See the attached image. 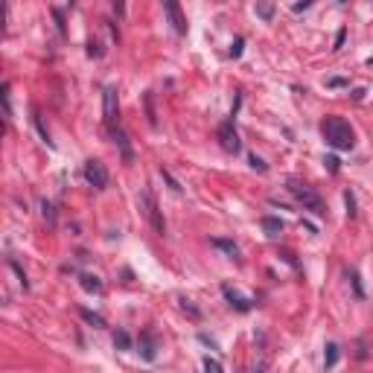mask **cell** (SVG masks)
Wrapping results in <instances>:
<instances>
[{"instance_id":"20","label":"cell","mask_w":373,"mask_h":373,"mask_svg":"<svg viewBox=\"0 0 373 373\" xmlns=\"http://www.w3.org/2000/svg\"><path fill=\"white\" fill-rule=\"evenodd\" d=\"M344 204H347V219H356L359 210H356V196H353V190H344Z\"/></svg>"},{"instance_id":"7","label":"cell","mask_w":373,"mask_h":373,"mask_svg":"<svg viewBox=\"0 0 373 373\" xmlns=\"http://www.w3.org/2000/svg\"><path fill=\"white\" fill-rule=\"evenodd\" d=\"M163 12H166V21L172 23V29L178 35H186V18L181 12V3L178 0H163Z\"/></svg>"},{"instance_id":"14","label":"cell","mask_w":373,"mask_h":373,"mask_svg":"<svg viewBox=\"0 0 373 373\" xmlns=\"http://www.w3.org/2000/svg\"><path fill=\"white\" fill-rule=\"evenodd\" d=\"M256 15L263 21H274V3L271 0H256Z\"/></svg>"},{"instance_id":"36","label":"cell","mask_w":373,"mask_h":373,"mask_svg":"<svg viewBox=\"0 0 373 373\" xmlns=\"http://www.w3.org/2000/svg\"><path fill=\"white\" fill-rule=\"evenodd\" d=\"M67 3H70V6H76V0H67Z\"/></svg>"},{"instance_id":"1","label":"cell","mask_w":373,"mask_h":373,"mask_svg":"<svg viewBox=\"0 0 373 373\" xmlns=\"http://www.w3.org/2000/svg\"><path fill=\"white\" fill-rule=\"evenodd\" d=\"M321 134L335 152H350L356 146V131L344 117H326L321 123Z\"/></svg>"},{"instance_id":"26","label":"cell","mask_w":373,"mask_h":373,"mask_svg":"<svg viewBox=\"0 0 373 373\" xmlns=\"http://www.w3.org/2000/svg\"><path fill=\"white\" fill-rule=\"evenodd\" d=\"M326 88H350V79H344V76H329V79H326Z\"/></svg>"},{"instance_id":"30","label":"cell","mask_w":373,"mask_h":373,"mask_svg":"<svg viewBox=\"0 0 373 373\" xmlns=\"http://www.w3.org/2000/svg\"><path fill=\"white\" fill-rule=\"evenodd\" d=\"M102 47H99V41H88V56L91 58H102Z\"/></svg>"},{"instance_id":"35","label":"cell","mask_w":373,"mask_h":373,"mask_svg":"<svg viewBox=\"0 0 373 373\" xmlns=\"http://www.w3.org/2000/svg\"><path fill=\"white\" fill-rule=\"evenodd\" d=\"M309 6H312V0H301V3H294L291 9H294V12H303V9H309Z\"/></svg>"},{"instance_id":"10","label":"cell","mask_w":373,"mask_h":373,"mask_svg":"<svg viewBox=\"0 0 373 373\" xmlns=\"http://www.w3.org/2000/svg\"><path fill=\"white\" fill-rule=\"evenodd\" d=\"M111 137H114L117 149H120V158H123V163H134V152H131V140H128V134L123 131V128L117 126L111 128Z\"/></svg>"},{"instance_id":"32","label":"cell","mask_w":373,"mask_h":373,"mask_svg":"<svg viewBox=\"0 0 373 373\" xmlns=\"http://www.w3.org/2000/svg\"><path fill=\"white\" fill-rule=\"evenodd\" d=\"M53 18H56V23H58V32L64 35V12H61V9H53Z\"/></svg>"},{"instance_id":"23","label":"cell","mask_w":373,"mask_h":373,"mask_svg":"<svg viewBox=\"0 0 373 373\" xmlns=\"http://www.w3.org/2000/svg\"><path fill=\"white\" fill-rule=\"evenodd\" d=\"M9 266H12V271L18 274V280H21V286H23V289H29V280H26V274H23V268L18 266V259H12V256H9Z\"/></svg>"},{"instance_id":"5","label":"cell","mask_w":373,"mask_h":373,"mask_svg":"<svg viewBox=\"0 0 373 373\" xmlns=\"http://www.w3.org/2000/svg\"><path fill=\"white\" fill-rule=\"evenodd\" d=\"M85 181L93 186V190H105L108 186V169H105L102 161H85Z\"/></svg>"},{"instance_id":"17","label":"cell","mask_w":373,"mask_h":373,"mask_svg":"<svg viewBox=\"0 0 373 373\" xmlns=\"http://www.w3.org/2000/svg\"><path fill=\"white\" fill-rule=\"evenodd\" d=\"M79 315L91 326H96V329H102V326H105V318H102V315H96V312H91V309H79Z\"/></svg>"},{"instance_id":"2","label":"cell","mask_w":373,"mask_h":373,"mask_svg":"<svg viewBox=\"0 0 373 373\" xmlns=\"http://www.w3.org/2000/svg\"><path fill=\"white\" fill-rule=\"evenodd\" d=\"M286 190H289L291 196L301 201L303 210H312L315 216H326V204H324V198L318 196L312 186H306L303 181H297V178H289V181H286Z\"/></svg>"},{"instance_id":"16","label":"cell","mask_w":373,"mask_h":373,"mask_svg":"<svg viewBox=\"0 0 373 373\" xmlns=\"http://www.w3.org/2000/svg\"><path fill=\"white\" fill-rule=\"evenodd\" d=\"M41 216H44V221L53 228V225H56V204L44 198V201H41Z\"/></svg>"},{"instance_id":"19","label":"cell","mask_w":373,"mask_h":373,"mask_svg":"<svg viewBox=\"0 0 373 373\" xmlns=\"http://www.w3.org/2000/svg\"><path fill=\"white\" fill-rule=\"evenodd\" d=\"M114 347L117 350H131V335H128L126 329H117L114 332Z\"/></svg>"},{"instance_id":"34","label":"cell","mask_w":373,"mask_h":373,"mask_svg":"<svg viewBox=\"0 0 373 373\" xmlns=\"http://www.w3.org/2000/svg\"><path fill=\"white\" fill-rule=\"evenodd\" d=\"M344 38H347V29H338V35H335V47H332V50H341V47H344Z\"/></svg>"},{"instance_id":"3","label":"cell","mask_w":373,"mask_h":373,"mask_svg":"<svg viewBox=\"0 0 373 373\" xmlns=\"http://www.w3.org/2000/svg\"><path fill=\"white\" fill-rule=\"evenodd\" d=\"M137 207H140V213L146 216V221L155 228V233L163 236V233H166V221H163V213H161V207H158V201H155L149 186H143L137 193Z\"/></svg>"},{"instance_id":"8","label":"cell","mask_w":373,"mask_h":373,"mask_svg":"<svg viewBox=\"0 0 373 373\" xmlns=\"http://www.w3.org/2000/svg\"><path fill=\"white\" fill-rule=\"evenodd\" d=\"M158 350H161L158 335H155L152 329H143V332H140V338H137V353L146 361H155V359H158Z\"/></svg>"},{"instance_id":"11","label":"cell","mask_w":373,"mask_h":373,"mask_svg":"<svg viewBox=\"0 0 373 373\" xmlns=\"http://www.w3.org/2000/svg\"><path fill=\"white\" fill-rule=\"evenodd\" d=\"M259 225H263L266 236H271V239H277L280 233H283V228H286V225H283V219H277V216H266Z\"/></svg>"},{"instance_id":"37","label":"cell","mask_w":373,"mask_h":373,"mask_svg":"<svg viewBox=\"0 0 373 373\" xmlns=\"http://www.w3.org/2000/svg\"><path fill=\"white\" fill-rule=\"evenodd\" d=\"M338 3H347V0H338Z\"/></svg>"},{"instance_id":"15","label":"cell","mask_w":373,"mask_h":373,"mask_svg":"<svg viewBox=\"0 0 373 373\" xmlns=\"http://www.w3.org/2000/svg\"><path fill=\"white\" fill-rule=\"evenodd\" d=\"M32 123H35V128H38L41 140H44L47 146H53V140H50V131H47V126H44V120H41V111H38V108L32 111Z\"/></svg>"},{"instance_id":"31","label":"cell","mask_w":373,"mask_h":373,"mask_svg":"<svg viewBox=\"0 0 373 373\" xmlns=\"http://www.w3.org/2000/svg\"><path fill=\"white\" fill-rule=\"evenodd\" d=\"M242 47H245V41H242V38H236V41H233V47H231V56L239 58V56H242Z\"/></svg>"},{"instance_id":"24","label":"cell","mask_w":373,"mask_h":373,"mask_svg":"<svg viewBox=\"0 0 373 373\" xmlns=\"http://www.w3.org/2000/svg\"><path fill=\"white\" fill-rule=\"evenodd\" d=\"M248 163H251V169H256L259 175H266V172H268V163L263 161V158H256V155H251V158H248Z\"/></svg>"},{"instance_id":"27","label":"cell","mask_w":373,"mask_h":373,"mask_svg":"<svg viewBox=\"0 0 373 373\" xmlns=\"http://www.w3.org/2000/svg\"><path fill=\"white\" fill-rule=\"evenodd\" d=\"M324 166H326V169H329L332 175H335L338 169H341V161H338L335 155H326V158H324Z\"/></svg>"},{"instance_id":"25","label":"cell","mask_w":373,"mask_h":373,"mask_svg":"<svg viewBox=\"0 0 373 373\" xmlns=\"http://www.w3.org/2000/svg\"><path fill=\"white\" fill-rule=\"evenodd\" d=\"M161 175H163V181L169 184V190H172V193H181V190H184V186H181V184H178V181L172 178V175H169V169H163V166H161Z\"/></svg>"},{"instance_id":"28","label":"cell","mask_w":373,"mask_h":373,"mask_svg":"<svg viewBox=\"0 0 373 373\" xmlns=\"http://www.w3.org/2000/svg\"><path fill=\"white\" fill-rule=\"evenodd\" d=\"M201 364H204V370H213V373H221V370H225V367H221V361L210 359V356H204V361H201Z\"/></svg>"},{"instance_id":"13","label":"cell","mask_w":373,"mask_h":373,"mask_svg":"<svg viewBox=\"0 0 373 373\" xmlns=\"http://www.w3.org/2000/svg\"><path fill=\"white\" fill-rule=\"evenodd\" d=\"M79 283H82V289H85V291H93V294H99V291H102V280L93 277V274H82Z\"/></svg>"},{"instance_id":"18","label":"cell","mask_w":373,"mask_h":373,"mask_svg":"<svg viewBox=\"0 0 373 373\" xmlns=\"http://www.w3.org/2000/svg\"><path fill=\"white\" fill-rule=\"evenodd\" d=\"M335 361H338V344L329 341V344L324 347V364L326 367H335Z\"/></svg>"},{"instance_id":"12","label":"cell","mask_w":373,"mask_h":373,"mask_svg":"<svg viewBox=\"0 0 373 373\" xmlns=\"http://www.w3.org/2000/svg\"><path fill=\"white\" fill-rule=\"evenodd\" d=\"M213 248L225 251V254L233 256V259H239V245L233 242V239H221V236H216V239H213Z\"/></svg>"},{"instance_id":"33","label":"cell","mask_w":373,"mask_h":373,"mask_svg":"<svg viewBox=\"0 0 373 373\" xmlns=\"http://www.w3.org/2000/svg\"><path fill=\"white\" fill-rule=\"evenodd\" d=\"M114 12H117V18L123 21L126 18V0H114Z\"/></svg>"},{"instance_id":"6","label":"cell","mask_w":373,"mask_h":373,"mask_svg":"<svg viewBox=\"0 0 373 373\" xmlns=\"http://www.w3.org/2000/svg\"><path fill=\"white\" fill-rule=\"evenodd\" d=\"M219 143H221V149L231 152V155H236V152L242 149V140H239L236 128H233V120H228V123L219 126Z\"/></svg>"},{"instance_id":"9","label":"cell","mask_w":373,"mask_h":373,"mask_svg":"<svg viewBox=\"0 0 373 373\" xmlns=\"http://www.w3.org/2000/svg\"><path fill=\"white\" fill-rule=\"evenodd\" d=\"M221 294H225V301L231 303L236 312H251V309H254V301H251V297H245V294H239L231 283H225V286H221Z\"/></svg>"},{"instance_id":"21","label":"cell","mask_w":373,"mask_h":373,"mask_svg":"<svg viewBox=\"0 0 373 373\" xmlns=\"http://www.w3.org/2000/svg\"><path fill=\"white\" fill-rule=\"evenodd\" d=\"M181 309H184L186 315H190V318H193V321H198V318H201V309H198V306H193V301H186V297H181Z\"/></svg>"},{"instance_id":"22","label":"cell","mask_w":373,"mask_h":373,"mask_svg":"<svg viewBox=\"0 0 373 373\" xmlns=\"http://www.w3.org/2000/svg\"><path fill=\"white\" fill-rule=\"evenodd\" d=\"M143 102H146V117H149V126H158V114H155V102H152V93L143 96Z\"/></svg>"},{"instance_id":"4","label":"cell","mask_w":373,"mask_h":373,"mask_svg":"<svg viewBox=\"0 0 373 373\" xmlns=\"http://www.w3.org/2000/svg\"><path fill=\"white\" fill-rule=\"evenodd\" d=\"M102 120L108 131L120 126V102H117V85H105L102 91Z\"/></svg>"},{"instance_id":"29","label":"cell","mask_w":373,"mask_h":373,"mask_svg":"<svg viewBox=\"0 0 373 373\" xmlns=\"http://www.w3.org/2000/svg\"><path fill=\"white\" fill-rule=\"evenodd\" d=\"M350 283H353V289H356V297H359V301H364V289H361V280H359V274H356V271L350 274Z\"/></svg>"}]
</instances>
